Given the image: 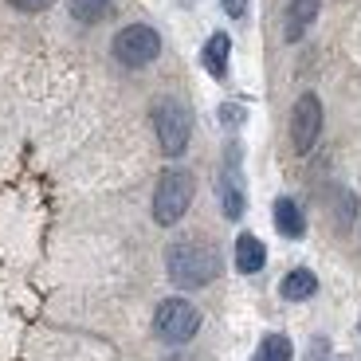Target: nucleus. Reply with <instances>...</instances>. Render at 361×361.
Wrapping results in <instances>:
<instances>
[{
	"label": "nucleus",
	"mask_w": 361,
	"mask_h": 361,
	"mask_svg": "<svg viewBox=\"0 0 361 361\" xmlns=\"http://www.w3.org/2000/svg\"><path fill=\"white\" fill-rule=\"evenodd\" d=\"M165 271L177 287L192 290V287H208L220 275V255L212 244L204 240H177L165 252Z\"/></svg>",
	"instance_id": "1"
},
{
	"label": "nucleus",
	"mask_w": 361,
	"mask_h": 361,
	"mask_svg": "<svg viewBox=\"0 0 361 361\" xmlns=\"http://www.w3.org/2000/svg\"><path fill=\"white\" fill-rule=\"evenodd\" d=\"M192 204V177L185 169H169L161 173L154 189V220L161 228H173Z\"/></svg>",
	"instance_id": "2"
},
{
	"label": "nucleus",
	"mask_w": 361,
	"mask_h": 361,
	"mask_svg": "<svg viewBox=\"0 0 361 361\" xmlns=\"http://www.w3.org/2000/svg\"><path fill=\"white\" fill-rule=\"evenodd\" d=\"M154 330H157L161 342L185 345L200 330V310L192 307V302H185V298H165L154 314Z\"/></svg>",
	"instance_id": "3"
},
{
	"label": "nucleus",
	"mask_w": 361,
	"mask_h": 361,
	"mask_svg": "<svg viewBox=\"0 0 361 361\" xmlns=\"http://www.w3.org/2000/svg\"><path fill=\"white\" fill-rule=\"evenodd\" d=\"M114 59L122 67H145V63H154L157 55H161V36H157L154 27H145V24H130L122 27L114 36Z\"/></svg>",
	"instance_id": "4"
},
{
	"label": "nucleus",
	"mask_w": 361,
	"mask_h": 361,
	"mask_svg": "<svg viewBox=\"0 0 361 361\" xmlns=\"http://www.w3.org/2000/svg\"><path fill=\"white\" fill-rule=\"evenodd\" d=\"M154 130H157V142L169 157H180L185 145H189V110L180 106L177 99H161L154 106Z\"/></svg>",
	"instance_id": "5"
},
{
	"label": "nucleus",
	"mask_w": 361,
	"mask_h": 361,
	"mask_svg": "<svg viewBox=\"0 0 361 361\" xmlns=\"http://www.w3.org/2000/svg\"><path fill=\"white\" fill-rule=\"evenodd\" d=\"M318 134H322V102H318V94H298L295 110H290V142L298 154H307L318 142Z\"/></svg>",
	"instance_id": "6"
},
{
	"label": "nucleus",
	"mask_w": 361,
	"mask_h": 361,
	"mask_svg": "<svg viewBox=\"0 0 361 361\" xmlns=\"http://www.w3.org/2000/svg\"><path fill=\"white\" fill-rule=\"evenodd\" d=\"M220 204H224L228 220L244 216V180H240V145H228L224 154V169H220Z\"/></svg>",
	"instance_id": "7"
},
{
	"label": "nucleus",
	"mask_w": 361,
	"mask_h": 361,
	"mask_svg": "<svg viewBox=\"0 0 361 361\" xmlns=\"http://www.w3.org/2000/svg\"><path fill=\"white\" fill-rule=\"evenodd\" d=\"M318 8H322V0H290V8H287V39L290 44L307 36V27L314 24Z\"/></svg>",
	"instance_id": "8"
},
{
	"label": "nucleus",
	"mask_w": 361,
	"mask_h": 361,
	"mask_svg": "<svg viewBox=\"0 0 361 361\" xmlns=\"http://www.w3.org/2000/svg\"><path fill=\"white\" fill-rule=\"evenodd\" d=\"M275 228H279L287 240H298V235L307 232V216H302V208H298L290 197L275 200Z\"/></svg>",
	"instance_id": "9"
},
{
	"label": "nucleus",
	"mask_w": 361,
	"mask_h": 361,
	"mask_svg": "<svg viewBox=\"0 0 361 361\" xmlns=\"http://www.w3.org/2000/svg\"><path fill=\"white\" fill-rule=\"evenodd\" d=\"M263 263H267V247L252 232H244L235 240V267L244 271V275H255V271H263Z\"/></svg>",
	"instance_id": "10"
},
{
	"label": "nucleus",
	"mask_w": 361,
	"mask_h": 361,
	"mask_svg": "<svg viewBox=\"0 0 361 361\" xmlns=\"http://www.w3.org/2000/svg\"><path fill=\"white\" fill-rule=\"evenodd\" d=\"M228 51H232V39H228V32H216V36H208L204 44V71L216 75V79H224L228 75Z\"/></svg>",
	"instance_id": "11"
},
{
	"label": "nucleus",
	"mask_w": 361,
	"mask_h": 361,
	"mask_svg": "<svg viewBox=\"0 0 361 361\" xmlns=\"http://www.w3.org/2000/svg\"><path fill=\"white\" fill-rule=\"evenodd\" d=\"M314 290H318V279H314V271H307V267L290 271L287 279H283V298H290V302H302Z\"/></svg>",
	"instance_id": "12"
},
{
	"label": "nucleus",
	"mask_w": 361,
	"mask_h": 361,
	"mask_svg": "<svg viewBox=\"0 0 361 361\" xmlns=\"http://www.w3.org/2000/svg\"><path fill=\"white\" fill-rule=\"evenodd\" d=\"M290 338L287 334H267L259 342V350H255V357L252 361H290Z\"/></svg>",
	"instance_id": "13"
},
{
	"label": "nucleus",
	"mask_w": 361,
	"mask_h": 361,
	"mask_svg": "<svg viewBox=\"0 0 361 361\" xmlns=\"http://www.w3.org/2000/svg\"><path fill=\"white\" fill-rule=\"evenodd\" d=\"M110 8V0H71V16L82 20V24H94V20H102Z\"/></svg>",
	"instance_id": "14"
},
{
	"label": "nucleus",
	"mask_w": 361,
	"mask_h": 361,
	"mask_svg": "<svg viewBox=\"0 0 361 361\" xmlns=\"http://www.w3.org/2000/svg\"><path fill=\"white\" fill-rule=\"evenodd\" d=\"M220 122H224L228 130H235L244 122V106H240V102H224V106H220Z\"/></svg>",
	"instance_id": "15"
},
{
	"label": "nucleus",
	"mask_w": 361,
	"mask_h": 361,
	"mask_svg": "<svg viewBox=\"0 0 361 361\" xmlns=\"http://www.w3.org/2000/svg\"><path fill=\"white\" fill-rule=\"evenodd\" d=\"M220 4H224V12L232 20H244L247 16V0H220Z\"/></svg>",
	"instance_id": "16"
},
{
	"label": "nucleus",
	"mask_w": 361,
	"mask_h": 361,
	"mask_svg": "<svg viewBox=\"0 0 361 361\" xmlns=\"http://www.w3.org/2000/svg\"><path fill=\"white\" fill-rule=\"evenodd\" d=\"M12 8H20V12H44L51 0H8Z\"/></svg>",
	"instance_id": "17"
}]
</instances>
